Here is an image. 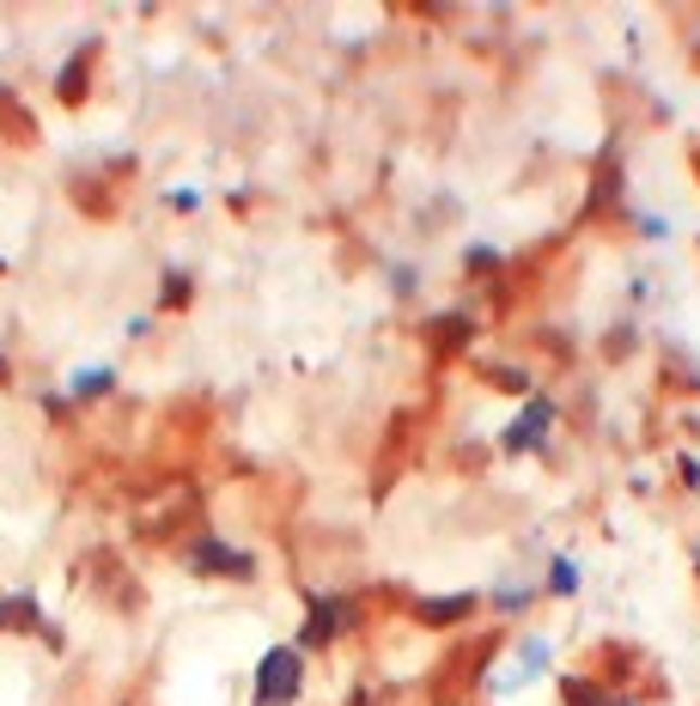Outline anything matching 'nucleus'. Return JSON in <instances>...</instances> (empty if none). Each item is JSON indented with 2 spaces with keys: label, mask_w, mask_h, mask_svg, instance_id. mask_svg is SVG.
Here are the masks:
<instances>
[{
  "label": "nucleus",
  "mask_w": 700,
  "mask_h": 706,
  "mask_svg": "<svg viewBox=\"0 0 700 706\" xmlns=\"http://www.w3.org/2000/svg\"><path fill=\"white\" fill-rule=\"evenodd\" d=\"M305 682V652L298 645H275L263 664H256V706H287Z\"/></svg>",
  "instance_id": "1"
},
{
  "label": "nucleus",
  "mask_w": 700,
  "mask_h": 706,
  "mask_svg": "<svg viewBox=\"0 0 700 706\" xmlns=\"http://www.w3.org/2000/svg\"><path fill=\"white\" fill-rule=\"evenodd\" d=\"M189 560H195V572H214V579H244V572H250V554L226 549V542H214V537L195 542V549H189Z\"/></svg>",
  "instance_id": "2"
},
{
  "label": "nucleus",
  "mask_w": 700,
  "mask_h": 706,
  "mask_svg": "<svg viewBox=\"0 0 700 706\" xmlns=\"http://www.w3.org/2000/svg\"><path fill=\"white\" fill-rule=\"evenodd\" d=\"M342 628H354V603H347V597H317L311 603V628H305V645L335 640Z\"/></svg>",
  "instance_id": "3"
},
{
  "label": "nucleus",
  "mask_w": 700,
  "mask_h": 706,
  "mask_svg": "<svg viewBox=\"0 0 700 706\" xmlns=\"http://www.w3.org/2000/svg\"><path fill=\"white\" fill-rule=\"evenodd\" d=\"M548 420H555V402H548V396L524 402V415H518V427L506 432V451H530V445H543Z\"/></svg>",
  "instance_id": "4"
},
{
  "label": "nucleus",
  "mask_w": 700,
  "mask_h": 706,
  "mask_svg": "<svg viewBox=\"0 0 700 706\" xmlns=\"http://www.w3.org/2000/svg\"><path fill=\"white\" fill-rule=\"evenodd\" d=\"M469 609H475V597H433V603H420V621H433V628H451V621H457V615H469Z\"/></svg>",
  "instance_id": "5"
},
{
  "label": "nucleus",
  "mask_w": 700,
  "mask_h": 706,
  "mask_svg": "<svg viewBox=\"0 0 700 706\" xmlns=\"http://www.w3.org/2000/svg\"><path fill=\"white\" fill-rule=\"evenodd\" d=\"M86 62H92V49H79L74 62L62 67V98H67V104H79V98H86Z\"/></svg>",
  "instance_id": "6"
},
{
  "label": "nucleus",
  "mask_w": 700,
  "mask_h": 706,
  "mask_svg": "<svg viewBox=\"0 0 700 706\" xmlns=\"http://www.w3.org/2000/svg\"><path fill=\"white\" fill-rule=\"evenodd\" d=\"M110 378H116L110 366H86V371L74 378V396H79V402H86V396H104V390H110Z\"/></svg>",
  "instance_id": "7"
},
{
  "label": "nucleus",
  "mask_w": 700,
  "mask_h": 706,
  "mask_svg": "<svg viewBox=\"0 0 700 706\" xmlns=\"http://www.w3.org/2000/svg\"><path fill=\"white\" fill-rule=\"evenodd\" d=\"M548 591H555V597H573V591H578V567H573V560H555V567H548Z\"/></svg>",
  "instance_id": "8"
},
{
  "label": "nucleus",
  "mask_w": 700,
  "mask_h": 706,
  "mask_svg": "<svg viewBox=\"0 0 700 706\" xmlns=\"http://www.w3.org/2000/svg\"><path fill=\"white\" fill-rule=\"evenodd\" d=\"M25 621H37V603H31V597L0 603V628H25Z\"/></svg>",
  "instance_id": "9"
},
{
  "label": "nucleus",
  "mask_w": 700,
  "mask_h": 706,
  "mask_svg": "<svg viewBox=\"0 0 700 706\" xmlns=\"http://www.w3.org/2000/svg\"><path fill=\"white\" fill-rule=\"evenodd\" d=\"M165 280H171V287H165V305H183V299H189V275H165Z\"/></svg>",
  "instance_id": "10"
},
{
  "label": "nucleus",
  "mask_w": 700,
  "mask_h": 706,
  "mask_svg": "<svg viewBox=\"0 0 700 706\" xmlns=\"http://www.w3.org/2000/svg\"><path fill=\"white\" fill-rule=\"evenodd\" d=\"M0 378H7V353H0Z\"/></svg>",
  "instance_id": "11"
},
{
  "label": "nucleus",
  "mask_w": 700,
  "mask_h": 706,
  "mask_svg": "<svg viewBox=\"0 0 700 706\" xmlns=\"http://www.w3.org/2000/svg\"><path fill=\"white\" fill-rule=\"evenodd\" d=\"M0 275H7V256H0Z\"/></svg>",
  "instance_id": "12"
}]
</instances>
